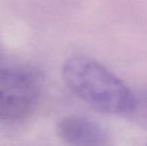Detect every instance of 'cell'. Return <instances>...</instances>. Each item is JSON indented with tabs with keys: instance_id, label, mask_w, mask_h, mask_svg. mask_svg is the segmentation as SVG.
<instances>
[{
	"instance_id": "1",
	"label": "cell",
	"mask_w": 147,
	"mask_h": 146,
	"mask_svg": "<svg viewBox=\"0 0 147 146\" xmlns=\"http://www.w3.org/2000/svg\"><path fill=\"white\" fill-rule=\"evenodd\" d=\"M62 76L77 97L107 114H131L138 100L129 87L99 61L87 55H72L64 62Z\"/></svg>"
},
{
	"instance_id": "2",
	"label": "cell",
	"mask_w": 147,
	"mask_h": 146,
	"mask_svg": "<svg viewBox=\"0 0 147 146\" xmlns=\"http://www.w3.org/2000/svg\"><path fill=\"white\" fill-rule=\"evenodd\" d=\"M38 97V82L31 74L0 68V122L28 116L34 110Z\"/></svg>"
},
{
	"instance_id": "3",
	"label": "cell",
	"mask_w": 147,
	"mask_h": 146,
	"mask_svg": "<svg viewBox=\"0 0 147 146\" xmlns=\"http://www.w3.org/2000/svg\"><path fill=\"white\" fill-rule=\"evenodd\" d=\"M56 132L68 146H112L110 132L94 119L69 115L57 123Z\"/></svg>"
}]
</instances>
